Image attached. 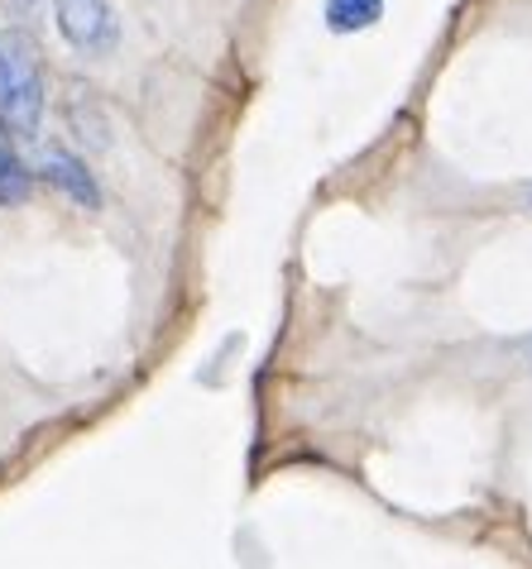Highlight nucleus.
Here are the masks:
<instances>
[{"label": "nucleus", "mask_w": 532, "mask_h": 569, "mask_svg": "<svg viewBox=\"0 0 532 569\" xmlns=\"http://www.w3.org/2000/svg\"><path fill=\"white\" fill-rule=\"evenodd\" d=\"M43 124V68L24 29H0V130L35 139Z\"/></svg>", "instance_id": "nucleus-1"}, {"label": "nucleus", "mask_w": 532, "mask_h": 569, "mask_svg": "<svg viewBox=\"0 0 532 569\" xmlns=\"http://www.w3.org/2000/svg\"><path fill=\"white\" fill-rule=\"evenodd\" d=\"M53 14H58V34L72 49L97 53L116 43V14L106 0H53Z\"/></svg>", "instance_id": "nucleus-2"}, {"label": "nucleus", "mask_w": 532, "mask_h": 569, "mask_svg": "<svg viewBox=\"0 0 532 569\" xmlns=\"http://www.w3.org/2000/svg\"><path fill=\"white\" fill-rule=\"evenodd\" d=\"M43 178H49L68 201H77L82 211H101V187H97V178L87 172L82 158L62 153V149L43 153Z\"/></svg>", "instance_id": "nucleus-3"}, {"label": "nucleus", "mask_w": 532, "mask_h": 569, "mask_svg": "<svg viewBox=\"0 0 532 569\" xmlns=\"http://www.w3.org/2000/svg\"><path fill=\"white\" fill-rule=\"evenodd\" d=\"M384 20V0H326V29L332 34H359Z\"/></svg>", "instance_id": "nucleus-4"}, {"label": "nucleus", "mask_w": 532, "mask_h": 569, "mask_svg": "<svg viewBox=\"0 0 532 569\" xmlns=\"http://www.w3.org/2000/svg\"><path fill=\"white\" fill-rule=\"evenodd\" d=\"M29 187H35L29 168L20 163V153L0 139V207H20V201H29Z\"/></svg>", "instance_id": "nucleus-5"}, {"label": "nucleus", "mask_w": 532, "mask_h": 569, "mask_svg": "<svg viewBox=\"0 0 532 569\" xmlns=\"http://www.w3.org/2000/svg\"><path fill=\"white\" fill-rule=\"evenodd\" d=\"M35 6H39V0H10V10H20V14H24V10H35Z\"/></svg>", "instance_id": "nucleus-6"}]
</instances>
